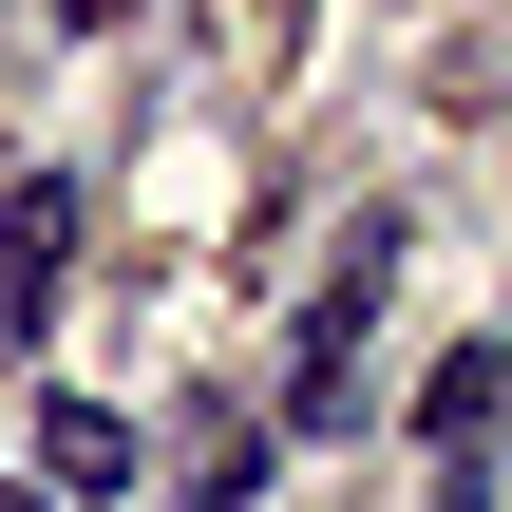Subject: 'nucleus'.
<instances>
[{"mask_svg":"<svg viewBox=\"0 0 512 512\" xmlns=\"http://www.w3.org/2000/svg\"><path fill=\"white\" fill-rule=\"evenodd\" d=\"M494 399H512V342H456V361L418 380V437L456 456V437H494Z\"/></svg>","mask_w":512,"mask_h":512,"instance_id":"obj_5","label":"nucleus"},{"mask_svg":"<svg viewBox=\"0 0 512 512\" xmlns=\"http://www.w3.org/2000/svg\"><path fill=\"white\" fill-rule=\"evenodd\" d=\"M418 512H494V494H475V475H437V494H418Z\"/></svg>","mask_w":512,"mask_h":512,"instance_id":"obj_6","label":"nucleus"},{"mask_svg":"<svg viewBox=\"0 0 512 512\" xmlns=\"http://www.w3.org/2000/svg\"><path fill=\"white\" fill-rule=\"evenodd\" d=\"M0 512H38V494H0Z\"/></svg>","mask_w":512,"mask_h":512,"instance_id":"obj_7","label":"nucleus"},{"mask_svg":"<svg viewBox=\"0 0 512 512\" xmlns=\"http://www.w3.org/2000/svg\"><path fill=\"white\" fill-rule=\"evenodd\" d=\"M152 494H171V512H247V494H266V418H247V399H209V418L171 437V475H152Z\"/></svg>","mask_w":512,"mask_h":512,"instance_id":"obj_4","label":"nucleus"},{"mask_svg":"<svg viewBox=\"0 0 512 512\" xmlns=\"http://www.w3.org/2000/svg\"><path fill=\"white\" fill-rule=\"evenodd\" d=\"M57 266H76V171H19V209H0V342L57 323Z\"/></svg>","mask_w":512,"mask_h":512,"instance_id":"obj_2","label":"nucleus"},{"mask_svg":"<svg viewBox=\"0 0 512 512\" xmlns=\"http://www.w3.org/2000/svg\"><path fill=\"white\" fill-rule=\"evenodd\" d=\"M133 475H152V456H133V418H114V399H38V494H57V512L133 494Z\"/></svg>","mask_w":512,"mask_h":512,"instance_id":"obj_3","label":"nucleus"},{"mask_svg":"<svg viewBox=\"0 0 512 512\" xmlns=\"http://www.w3.org/2000/svg\"><path fill=\"white\" fill-rule=\"evenodd\" d=\"M380 266H399V228H361V247H342V285L304 304V380H285L304 418H361V323H380Z\"/></svg>","mask_w":512,"mask_h":512,"instance_id":"obj_1","label":"nucleus"}]
</instances>
